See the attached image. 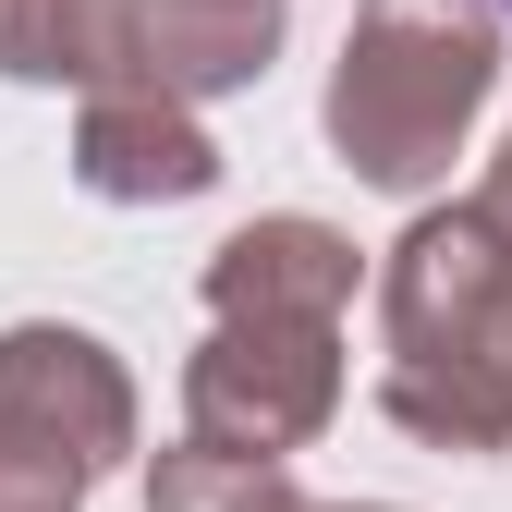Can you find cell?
<instances>
[{"label":"cell","mask_w":512,"mask_h":512,"mask_svg":"<svg viewBox=\"0 0 512 512\" xmlns=\"http://www.w3.org/2000/svg\"><path fill=\"white\" fill-rule=\"evenodd\" d=\"M378 415L427 452H512V378H500V330H512V232L452 196L415 208L403 244L378 256Z\"/></svg>","instance_id":"1"},{"label":"cell","mask_w":512,"mask_h":512,"mask_svg":"<svg viewBox=\"0 0 512 512\" xmlns=\"http://www.w3.org/2000/svg\"><path fill=\"white\" fill-rule=\"evenodd\" d=\"M488 86H500V13L488 0H354L317 122H330V159L354 183L427 196L464 159Z\"/></svg>","instance_id":"2"},{"label":"cell","mask_w":512,"mask_h":512,"mask_svg":"<svg viewBox=\"0 0 512 512\" xmlns=\"http://www.w3.org/2000/svg\"><path fill=\"white\" fill-rule=\"evenodd\" d=\"M342 415V330L305 317H208L183 354V439L232 464H293L317 427Z\"/></svg>","instance_id":"3"},{"label":"cell","mask_w":512,"mask_h":512,"mask_svg":"<svg viewBox=\"0 0 512 512\" xmlns=\"http://www.w3.org/2000/svg\"><path fill=\"white\" fill-rule=\"evenodd\" d=\"M0 452L74 464L86 488L110 464H135V378H122V354L98 330H74V317L0 330Z\"/></svg>","instance_id":"4"},{"label":"cell","mask_w":512,"mask_h":512,"mask_svg":"<svg viewBox=\"0 0 512 512\" xmlns=\"http://www.w3.org/2000/svg\"><path fill=\"white\" fill-rule=\"evenodd\" d=\"M74 183L98 208H183V196H208L220 183V147H208V122L159 98V86H110L74 110Z\"/></svg>","instance_id":"5"},{"label":"cell","mask_w":512,"mask_h":512,"mask_svg":"<svg viewBox=\"0 0 512 512\" xmlns=\"http://www.w3.org/2000/svg\"><path fill=\"white\" fill-rule=\"evenodd\" d=\"M354 281H366L354 269V232L305 220V208L244 220V232L208 244V317H305V330H342Z\"/></svg>","instance_id":"6"},{"label":"cell","mask_w":512,"mask_h":512,"mask_svg":"<svg viewBox=\"0 0 512 512\" xmlns=\"http://www.w3.org/2000/svg\"><path fill=\"white\" fill-rule=\"evenodd\" d=\"M293 37V0H135V61L159 98H244L256 74L281 61Z\"/></svg>","instance_id":"7"},{"label":"cell","mask_w":512,"mask_h":512,"mask_svg":"<svg viewBox=\"0 0 512 512\" xmlns=\"http://www.w3.org/2000/svg\"><path fill=\"white\" fill-rule=\"evenodd\" d=\"M0 74L13 86H74V98L147 86L135 0H0Z\"/></svg>","instance_id":"8"},{"label":"cell","mask_w":512,"mask_h":512,"mask_svg":"<svg viewBox=\"0 0 512 512\" xmlns=\"http://www.w3.org/2000/svg\"><path fill=\"white\" fill-rule=\"evenodd\" d=\"M147 512H317V500L293 488V464H232V452L171 439L147 464Z\"/></svg>","instance_id":"9"},{"label":"cell","mask_w":512,"mask_h":512,"mask_svg":"<svg viewBox=\"0 0 512 512\" xmlns=\"http://www.w3.org/2000/svg\"><path fill=\"white\" fill-rule=\"evenodd\" d=\"M476 208H488V220L512 232V135H500V159H488V196H476Z\"/></svg>","instance_id":"10"},{"label":"cell","mask_w":512,"mask_h":512,"mask_svg":"<svg viewBox=\"0 0 512 512\" xmlns=\"http://www.w3.org/2000/svg\"><path fill=\"white\" fill-rule=\"evenodd\" d=\"M317 512H391V500H317Z\"/></svg>","instance_id":"11"},{"label":"cell","mask_w":512,"mask_h":512,"mask_svg":"<svg viewBox=\"0 0 512 512\" xmlns=\"http://www.w3.org/2000/svg\"><path fill=\"white\" fill-rule=\"evenodd\" d=\"M500 378H512V330H500Z\"/></svg>","instance_id":"12"},{"label":"cell","mask_w":512,"mask_h":512,"mask_svg":"<svg viewBox=\"0 0 512 512\" xmlns=\"http://www.w3.org/2000/svg\"><path fill=\"white\" fill-rule=\"evenodd\" d=\"M488 13H500V25H512V0H488Z\"/></svg>","instance_id":"13"}]
</instances>
